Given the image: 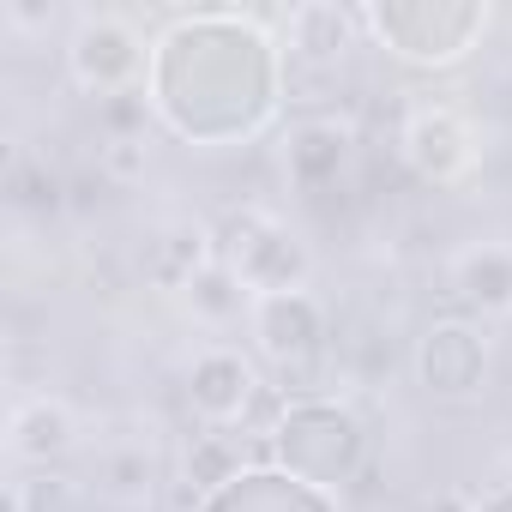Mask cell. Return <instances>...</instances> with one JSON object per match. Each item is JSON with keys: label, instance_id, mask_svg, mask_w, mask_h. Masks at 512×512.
I'll list each match as a JSON object with an SVG mask.
<instances>
[{"label": "cell", "instance_id": "ac0fdd59", "mask_svg": "<svg viewBox=\"0 0 512 512\" xmlns=\"http://www.w3.org/2000/svg\"><path fill=\"white\" fill-rule=\"evenodd\" d=\"M145 169H151L145 139H103L97 145V175L109 187H133V181H145Z\"/></svg>", "mask_w": 512, "mask_h": 512}, {"label": "cell", "instance_id": "3957f363", "mask_svg": "<svg viewBox=\"0 0 512 512\" xmlns=\"http://www.w3.org/2000/svg\"><path fill=\"white\" fill-rule=\"evenodd\" d=\"M217 260L253 290V296H284V290H308L314 253L302 247V235H290L272 211L241 205L217 223Z\"/></svg>", "mask_w": 512, "mask_h": 512}, {"label": "cell", "instance_id": "6da1fadb", "mask_svg": "<svg viewBox=\"0 0 512 512\" xmlns=\"http://www.w3.org/2000/svg\"><path fill=\"white\" fill-rule=\"evenodd\" d=\"M272 452L290 464L296 482L308 488H332L350 482L368 458V428L350 404L314 392V398H290L284 416L272 422Z\"/></svg>", "mask_w": 512, "mask_h": 512}, {"label": "cell", "instance_id": "9a60e30c", "mask_svg": "<svg viewBox=\"0 0 512 512\" xmlns=\"http://www.w3.org/2000/svg\"><path fill=\"white\" fill-rule=\"evenodd\" d=\"M151 482H157V464H151L145 446H115L97 464V494L109 506H145L151 500Z\"/></svg>", "mask_w": 512, "mask_h": 512}, {"label": "cell", "instance_id": "d6986e66", "mask_svg": "<svg viewBox=\"0 0 512 512\" xmlns=\"http://www.w3.org/2000/svg\"><path fill=\"white\" fill-rule=\"evenodd\" d=\"M103 139H145V91H115L97 103Z\"/></svg>", "mask_w": 512, "mask_h": 512}, {"label": "cell", "instance_id": "5b68a950", "mask_svg": "<svg viewBox=\"0 0 512 512\" xmlns=\"http://www.w3.org/2000/svg\"><path fill=\"white\" fill-rule=\"evenodd\" d=\"M67 73L85 91H97V103H103L115 91H133V79L145 73V49H139V37H133L127 19L85 13L79 31H73V43H67Z\"/></svg>", "mask_w": 512, "mask_h": 512}, {"label": "cell", "instance_id": "5bb4252c", "mask_svg": "<svg viewBox=\"0 0 512 512\" xmlns=\"http://www.w3.org/2000/svg\"><path fill=\"white\" fill-rule=\"evenodd\" d=\"M241 428H199L193 434V446H187V470H181V482L193 488V494H217V488H229L235 476H241V440H235Z\"/></svg>", "mask_w": 512, "mask_h": 512}, {"label": "cell", "instance_id": "e0dca14e", "mask_svg": "<svg viewBox=\"0 0 512 512\" xmlns=\"http://www.w3.org/2000/svg\"><path fill=\"white\" fill-rule=\"evenodd\" d=\"M13 199L31 205V211H61V205H67V181H61L49 163L25 157V163H13Z\"/></svg>", "mask_w": 512, "mask_h": 512}, {"label": "cell", "instance_id": "7c38bea8", "mask_svg": "<svg viewBox=\"0 0 512 512\" xmlns=\"http://www.w3.org/2000/svg\"><path fill=\"white\" fill-rule=\"evenodd\" d=\"M452 290L458 302L482 308V314H506L512 308V247L506 241H476L452 260Z\"/></svg>", "mask_w": 512, "mask_h": 512}, {"label": "cell", "instance_id": "4fadbf2b", "mask_svg": "<svg viewBox=\"0 0 512 512\" xmlns=\"http://www.w3.org/2000/svg\"><path fill=\"white\" fill-rule=\"evenodd\" d=\"M181 302H187V314L199 320V326H211V332H223V326H241L247 314H253V290L217 260V266H205L187 290H181Z\"/></svg>", "mask_w": 512, "mask_h": 512}, {"label": "cell", "instance_id": "9c48e42d", "mask_svg": "<svg viewBox=\"0 0 512 512\" xmlns=\"http://www.w3.org/2000/svg\"><path fill=\"white\" fill-rule=\"evenodd\" d=\"M145 284L163 296H181L205 266H217V229H205L199 217H169L151 241H145Z\"/></svg>", "mask_w": 512, "mask_h": 512}, {"label": "cell", "instance_id": "52a82bcc", "mask_svg": "<svg viewBox=\"0 0 512 512\" xmlns=\"http://www.w3.org/2000/svg\"><path fill=\"white\" fill-rule=\"evenodd\" d=\"M416 380L428 398H476L488 380V338L464 320H440L416 344Z\"/></svg>", "mask_w": 512, "mask_h": 512}, {"label": "cell", "instance_id": "2e32d148", "mask_svg": "<svg viewBox=\"0 0 512 512\" xmlns=\"http://www.w3.org/2000/svg\"><path fill=\"white\" fill-rule=\"evenodd\" d=\"M7 512H79V488L55 470H31L7 482Z\"/></svg>", "mask_w": 512, "mask_h": 512}, {"label": "cell", "instance_id": "8992f818", "mask_svg": "<svg viewBox=\"0 0 512 512\" xmlns=\"http://www.w3.org/2000/svg\"><path fill=\"white\" fill-rule=\"evenodd\" d=\"M187 404L205 428H241L247 410L260 404V368L235 344H205L187 362Z\"/></svg>", "mask_w": 512, "mask_h": 512}, {"label": "cell", "instance_id": "277c9868", "mask_svg": "<svg viewBox=\"0 0 512 512\" xmlns=\"http://www.w3.org/2000/svg\"><path fill=\"white\" fill-rule=\"evenodd\" d=\"M356 25L362 19L344 7H296L284 19V85L296 103H326L338 91Z\"/></svg>", "mask_w": 512, "mask_h": 512}, {"label": "cell", "instance_id": "ba28073f", "mask_svg": "<svg viewBox=\"0 0 512 512\" xmlns=\"http://www.w3.org/2000/svg\"><path fill=\"white\" fill-rule=\"evenodd\" d=\"M350 145H356V127L338 121V115H326V109H314V115H302V121L284 133V175H290L302 193L320 199V193L344 175Z\"/></svg>", "mask_w": 512, "mask_h": 512}, {"label": "cell", "instance_id": "8fae6325", "mask_svg": "<svg viewBox=\"0 0 512 512\" xmlns=\"http://www.w3.org/2000/svg\"><path fill=\"white\" fill-rule=\"evenodd\" d=\"M404 157H410L416 175H428V181H458L476 151H470V133H464L458 109H446V103H416L410 121H404Z\"/></svg>", "mask_w": 512, "mask_h": 512}, {"label": "cell", "instance_id": "30bf717a", "mask_svg": "<svg viewBox=\"0 0 512 512\" xmlns=\"http://www.w3.org/2000/svg\"><path fill=\"white\" fill-rule=\"evenodd\" d=\"M73 446H79V416H73V404H67V398H55V392H31V398H19V404H13L7 452H13L19 464L49 470V464H61Z\"/></svg>", "mask_w": 512, "mask_h": 512}, {"label": "cell", "instance_id": "7a4b0ae2", "mask_svg": "<svg viewBox=\"0 0 512 512\" xmlns=\"http://www.w3.org/2000/svg\"><path fill=\"white\" fill-rule=\"evenodd\" d=\"M247 332H253V350H260V362L284 380L290 398H314V392H326L332 338H326V308H320L308 290L253 296Z\"/></svg>", "mask_w": 512, "mask_h": 512}]
</instances>
